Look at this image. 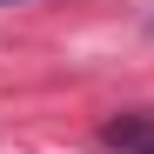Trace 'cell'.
<instances>
[{"label":"cell","instance_id":"2","mask_svg":"<svg viewBox=\"0 0 154 154\" xmlns=\"http://www.w3.org/2000/svg\"><path fill=\"white\" fill-rule=\"evenodd\" d=\"M0 7H20V0H0Z\"/></svg>","mask_w":154,"mask_h":154},{"label":"cell","instance_id":"1","mask_svg":"<svg viewBox=\"0 0 154 154\" xmlns=\"http://www.w3.org/2000/svg\"><path fill=\"white\" fill-rule=\"evenodd\" d=\"M100 147L107 154H154V114H114V121H100Z\"/></svg>","mask_w":154,"mask_h":154}]
</instances>
